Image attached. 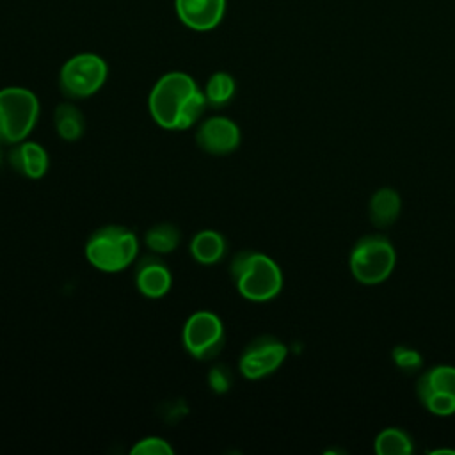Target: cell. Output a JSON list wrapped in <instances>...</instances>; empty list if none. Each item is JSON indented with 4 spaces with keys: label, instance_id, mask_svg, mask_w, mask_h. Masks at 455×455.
Returning <instances> with one entry per match:
<instances>
[{
    "label": "cell",
    "instance_id": "obj_1",
    "mask_svg": "<svg viewBox=\"0 0 455 455\" xmlns=\"http://www.w3.org/2000/svg\"><path fill=\"white\" fill-rule=\"evenodd\" d=\"M206 98L197 82L183 71L162 75L148 98L149 114L165 130H187L196 124L204 108Z\"/></svg>",
    "mask_w": 455,
    "mask_h": 455
},
{
    "label": "cell",
    "instance_id": "obj_2",
    "mask_svg": "<svg viewBox=\"0 0 455 455\" xmlns=\"http://www.w3.org/2000/svg\"><path fill=\"white\" fill-rule=\"evenodd\" d=\"M229 274L238 293L251 302L272 300L283 288L279 265L258 251L236 252L229 263Z\"/></svg>",
    "mask_w": 455,
    "mask_h": 455
},
{
    "label": "cell",
    "instance_id": "obj_3",
    "mask_svg": "<svg viewBox=\"0 0 455 455\" xmlns=\"http://www.w3.org/2000/svg\"><path fill=\"white\" fill-rule=\"evenodd\" d=\"M139 252V240L135 233L119 224H107L98 228L85 243L87 261L107 274L128 268Z\"/></svg>",
    "mask_w": 455,
    "mask_h": 455
},
{
    "label": "cell",
    "instance_id": "obj_4",
    "mask_svg": "<svg viewBox=\"0 0 455 455\" xmlns=\"http://www.w3.org/2000/svg\"><path fill=\"white\" fill-rule=\"evenodd\" d=\"M39 119V100L27 87L0 89V144H18L36 128Z\"/></svg>",
    "mask_w": 455,
    "mask_h": 455
},
{
    "label": "cell",
    "instance_id": "obj_5",
    "mask_svg": "<svg viewBox=\"0 0 455 455\" xmlns=\"http://www.w3.org/2000/svg\"><path fill=\"white\" fill-rule=\"evenodd\" d=\"M396 263L393 243L384 235H366L350 252V272L361 284H379L389 277Z\"/></svg>",
    "mask_w": 455,
    "mask_h": 455
},
{
    "label": "cell",
    "instance_id": "obj_6",
    "mask_svg": "<svg viewBox=\"0 0 455 455\" xmlns=\"http://www.w3.org/2000/svg\"><path fill=\"white\" fill-rule=\"evenodd\" d=\"M108 76L103 57L84 52L69 57L59 71V89L69 100H84L98 92Z\"/></svg>",
    "mask_w": 455,
    "mask_h": 455
},
{
    "label": "cell",
    "instance_id": "obj_7",
    "mask_svg": "<svg viewBox=\"0 0 455 455\" xmlns=\"http://www.w3.org/2000/svg\"><path fill=\"white\" fill-rule=\"evenodd\" d=\"M181 338L185 350L194 359L208 361L217 357L224 347V323L212 311H196L187 318Z\"/></svg>",
    "mask_w": 455,
    "mask_h": 455
},
{
    "label": "cell",
    "instance_id": "obj_8",
    "mask_svg": "<svg viewBox=\"0 0 455 455\" xmlns=\"http://www.w3.org/2000/svg\"><path fill=\"white\" fill-rule=\"evenodd\" d=\"M416 395L421 405L435 416L455 414V366H432L416 380Z\"/></svg>",
    "mask_w": 455,
    "mask_h": 455
},
{
    "label": "cell",
    "instance_id": "obj_9",
    "mask_svg": "<svg viewBox=\"0 0 455 455\" xmlns=\"http://www.w3.org/2000/svg\"><path fill=\"white\" fill-rule=\"evenodd\" d=\"M286 355L288 348L279 338L263 334L243 348L238 359V370L245 379L258 380L274 373L284 363Z\"/></svg>",
    "mask_w": 455,
    "mask_h": 455
},
{
    "label": "cell",
    "instance_id": "obj_10",
    "mask_svg": "<svg viewBox=\"0 0 455 455\" xmlns=\"http://www.w3.org/2000/svg\"><path fill=\"white\" fill-rule=\"evenodd\" d=\"M197 146L210 155H228L240 144V128L235 121L224 116H212L201 121L196 132Z\"/></svg>",
    "mask_w": 455,
    "mask_h": 455
},
{
    "label": "cell",
    "instance_id": "obj_11",
    "mask_svg": "<svg viewBox=\"0 0 455 455\" xmlns=\"http://www.w3.org/2000/svg\"><path fill=\"white\" fill-rule=\"evenodd\" d=\"M228 0H174L178 20L190 30L208 32L220 25Z\"/></svg>",
    "mask_w": 455,
    "mask_h": 455
},
{
    "label": "cell",
    "instance_id": "obj_12",
    "mask_svg": "<svg viewBox=\"0 0 455 455\" xmlns=\"http://www.w3.org/2000/svg\"><path fill=\"white\" fill-rule=\"evenodd\" d=\"M135 286L148 299L164 297L172 283L169 267L158 256H144L135 265Z\"/></svg>",
    "mask_w": 455,
    "mask_h": 455
},
{
    "label": "cell",
    "instance_id": "obj_13",
    "mask_svg": "<svg viewBox=\"0 0 455 455\" xmlns=\"http://www.w3.org/2000/svg\"><path fill=\"white\" fill-rule=\"evenodd\" d=\"M9 164L18 174L37 180L48 171V153L41 144L25 139L12 144V149L9 151Z\"/></svg>",
    "mask_w": 455,
    "mask_h": 455
},
{
    "label": "cell",
    "instance_id": "obj_14",
    "mask_svg": "<svg viewBox=\"0 0 455 455\" xmlns=\"http://www.w3.org/2000/svg\"><path fill=\"white\" fill-rule=\"evenodd\" d=\"M402 210V199L400 194L391 187H380L373 192L370 203H368V217L370 222L379 228H389L395 224Z\"/></svg>",
    "mask_w": 455,
    "mask_h": 455
},
{
    "label": "cell",
    "instance_id": "obj_15",
    "mask_svg": "<svg viewBox=\"0 0 455 455\" xmlns=\"http://www.w3.org/2000/svg\"><path fill=\"white\" fill-rule=\"evenodd\" d=\"M228 249L226 238L213 229H203L190 240V254L203 265H213L224 258Z\"/></svg>",
    "mask_w": 455,
    "mask_h": 455
},
{
    "label": "cell",
    "instance_id": "obj_16",
    "mask_svg": "<svg viewBox=\"0 0 455 455\" xmlns=\"http://www.w3.org/2000/svg\"><path fill=\"white\" fill-rule=\"evenodd\" d=\"M53 121H55V130L62 140L75 142L84 135V130H85L84 114L71 101H62L57 105L53 112Z\"/></svg>",
    "mask_w": 455,
    "mask_h": 455
},
{
    "label": "cell",
    "instance_id": "obj_17",
    "mask_svg": "<svg viewBox=\"0 0 455 455\" xmlns=\"http://www.w3.org/2000/svg\"><path fill=\"white\" fill-rule=\"evenodd\" d=\"M203 92H204L206 103L210 107L219 108V107L228 105L233 100V96L236 92V82L228 71H215L206 80Z\"/></svg>",
    "mask_w": 455,
    "mask_h": 455
},
{
    "label": "cell",
    "instance_id": "obj_18",
    "mask_svg": "<svg viewBox=\"0 0 455 455\" xmlns=\"http://www.w3.org/2000/svg\"><path fill=\"white\" fill-rule=\"evenodd\" d=\"M180 238H181L180 229L171 222L155 224L144 235V242L148 249H151L155 254H167L174 251L180 243Z\"/></svg>",
    "mask_w": 455,
    "mask_h": 455
},
{
    "label": "cell",
    "instance_id": "obj_19",
    "mask_svg": "<svg viewBox=\"0 0 455 455\" xmlns=\"http://www.w3.org/2000/svg\"><path fill=\"white\" fill-rule=\"evenodd\" d=\"M412 450V437L396 427L382 430L375 439V451L379 455H409Z\"/></svg>",
    "mask_w": 455,
    "mask_h": 455
},
{
    "label": "cell",
    "instance_id": "obj_20",
    "mask_svg": "<svg viewBox=\"0 0 455 455\" xmlns=\"http://www.w3.org/2000/svg\"><path fill=\"white\" fill-rule=\"evenodd\" d=\"M393 363L396 368H400L405 373H416L423 366V359L416 348L405 347V345H396L391 352Z\"/></svg>",
    "mask_w": 455,
    "mask_h": 455
},
{
    "label": "cell",
    "instance_id": "obj_21",
    "mask_svg": "<svg viewBox=\"0 0 455 455\" xmlns=\"http://www.w3.org/2000/svg\"><path fill=\"white\" fill-rule=\"evenodd\" d=\"M133 455H171L172 448L171 444L162 437H144L132 448Z\"/></svg>",
    "mask_w": 455,
    "mask_h": 455
},
{
    "label": "cell",
    "instance_id": "obj_22",
    "mask_svg": "<svg viewBox=\"0 0 455 455\" xmlns=\"http://www.w3.org/2000/svg\"><path fill=\"white\" fill-rule=\"evenodd\" d=\"M208 384L213 391L226 393L233 384V373H231L229 366H226V364L213 366L208 373Z\"/></svg>",
    "mask_w": 455,
    "mask_h": 455
},
{
    "label": "cell",
    "instance_id": "obj_23",
    "mask_svg": "<svg viewBox=\"0 0 455 455\" xmlns=\"http://www.w3.org/2000/svg\"><path fill=\"white\" fill-rule=\"evenodd\" d=\"M0 164H2V149H0Z\"/></svg>",
    "mask_w": 455,
    "mask_h": 455
}]
</instances>
